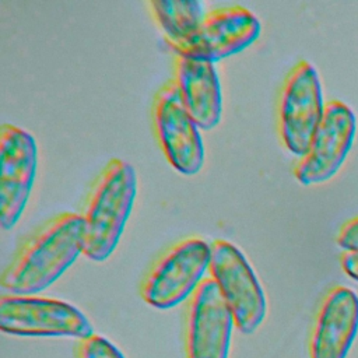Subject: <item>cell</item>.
<instances>
[{
  "label": "cell",
  "mask_w": 358,
  "mask_h": 358,
  "mask_svg": "<svg viewBox=\"0 0 358 358\" xmlns=\"http://www.w3.org/2000/svg\"><path fill=\"white\" fill-rule=\"evenodd\" d=\"M84 252V220L80 213H60L21 241L1 273L7 295H36L59 280Z\"/></svg>",
  "instance_id": "obj_1"
},
{
  "label": "cell",
  "mask_w": 358,
  "mask_h": 358,
  "mask_svg": "<svg viewBox=\"0 0 358 358\" xmlns=\"http://www.w3.org/2000/svg\"><path fill=\"white\" fill-rule=\"evenodd\" d=\"M137 196L134 168L112 158L95 176L80 215L84 220V252L92 262H105L115 252Z\"/></svg>",
  "instance_id": "obj_2"
},
{
  "label": "cell",
  "mask_w": 358,
  "mask_h": 358,
  "mask_svg": "<svg viewBox=\"0 0 358 358\" xmlns=\"http://www.w3.org/2000/svg\"><path fill=\"white\" fill-rule=\"evenodd\" d=\"M211 243L199 236L180 239L165 249L140 282L141 299L157 309L178 306L194 294L210 268Z\"/></svg>",
  "instance_id": "obj_3"
},
{
  "label": "cell",
  "mask_w": 358,
  "mask_h": 358,
  "mask_svg": "<svg viewBox=\"0 0 358 358\" xmlns=\"http://www.w3.org/2000/svg\"><path fill=\"white\" fill-rule=\"evenodd\" d=\"M326 103L320 77L312 63L299 60L285 76L277 105V127L282 145L302 157L323 119Z\"/></svg>",
  "instance_id": "obj_4"
},
{
  "label": "cell",
  "mask_w": 358,
  "mask_h": 358,
  "mask_svg": "<svg viewBox=\"0 0 358 358\" xmlns=\"http://www.w3.org/2000/svg\"><path fill=\"white\" fill-rule=\"evenodd\" d=\"M0 330L20 337H73L94 334L88 317L67 301L38 295L0 296Z\"/></svg>",
  "instance_id": "obj_5"
},
{
  "label": "cell",
  "mask_w": 358,
  "mask_h": 358,
  "mask_svg": "<svg viewBox=\"0 0 358 358\" xmlns=\"http://www.w3.org/2000/svg\"><path fill=\"white\" fill-rule=\"evenodd\" d=\"M210 277L229 306L235 327L243 334L255 333L267 313V298L246 256L229 241L211 242Z\"/></svg>",
  "instance_id": "obj_6"
},
{
  "label": "cell",
  "mask_w": 358,
  "mask_h": 358,
  "mask_svg": "<svg viewBox=\"0 0 358 358\" xmlns=\"http://www.w3.org/2000/svg\"><path fill=\"white\" fill-rule=\"evenodd\" d=\"M151 120L157 141L172 168L187 176L199 173L204 165L203 137L172 78L154 95Z\"/></svg>",
  "instance_id": "obj_7"
},
{
  "label": "cell",
  "mask_w": 358,
  "mask_h": 358,
  "mask_svg": "<svg viewBox=\"0 0 358 358\" xmlns=\"http://www.w3.org/2000/svg\"><path fill=\"white\" fill-rule=\"evenodd\" d=\"M234 327V315L218 285L206 277L185 308L186 358H229Z\"/></svg>",
  "instance_id": "obj_8"
},
{
  "label": "cell",
  "mask_w": 358,
  "mask_h": 358,
  "mask_svg": "<svg viewBox=\"0 0 358 358\" xmlns=\"http://www.w3.org/2000/svg\"><path fill=\"white\" fill-rule=\"evenodd\" d=\"M38 169L35 137L11 123L0 127V224L13 229L28 204Z\"/></svg>",
  "instance_id": "obj_9"
},
{
  "label": "cell",
  "mask_w": 358,
  "mask_h": 358,
  "mask_svg": "<svg viewBox=\"0 0 358 358\" xmlns=\"http://www.w3.org/2000/svg\"><path fill=\"white\" fill-rule=\"evenodd\" d=\"M357 133L354 112L340 101H329L308 151L294 165V176L303 186L331 179L344 164Z\"/></svg>",
  "instance_id": "obj_10"
},
{
  "label": "cell",
  "mask_w": 358,
  "mask_h": 358,
  "mask_svg": "<svg viewBox=\"0 0 358 358\" xmlns=\"http://www.w3.org/2000/svg\"><path fill=\"white\" fill-rule=\"evenodd\" d=\"M260 32L262 24L249 8L239 4L215 7L206 13L196 35L176 55L215 63L249 48Z\"/></svg>",
  "instance_id": "obj_11"
},
{
  "label": "cell",
  "mask_w": 358,
  "mask_h": 358,
  "mask_svg": "<svg viewBox=\"0 0 358 358\" xmlns=\"http://www.w3.org/2000/svg\"><path fill=\"white\" fill-rule=\"evenodd\" d=\"M358 331V296L334 287L323 298L309 341L310 358H345Z\"/></svg>",
  "instance_id": "obj_12"
},
{
  "label": "cell",
  "mask_w": 358,
  "mask_h": 358,
  "mask_svg": "<svg viewBox=\"0 0 358 358\" xmlns=\"http://www.w3.org/2000/svg\"><path fill=\"white\" fill-rule=\"evenodd\" d=\"M172 80L200 130L214 129L222 116V92L215 63L175 53Z\"/></svg>",
  "instance_id": "obj_13"
},
{
  "label": "cell",
  "mask_w": 358,
  "mask_h": 358,
  "mask_svg": "<svg viewBox=\"0 0 358 358\" xmlns=\"http://www.w3.org/2000/svg\"><path fill=\"white\" fill-rule=\"evenodd\" d=\"M147 6L175 53L196 35L206 15L203 3L197 0H151Z\"/></svg>",
  "instance_id": "obj_14"
},
{
  "label": "cell",
  "mask_w": 358,
  "mask_h": 358,
  "mask_svg": "<svg viewBox=\"0 0 358 358\" xmlns=\"http://www.w3.org/2000/svg\"><path fill=\"white\" fill-rule=\"evenodd\" d=\"M77 358H124L120 350L108 338L94 333L76 344Z\"/></svg>",
  "instance_id": "obj_15"
},
{
  "label": "cell",
  "mask_w": 358,
  "mask_h": 358,
  "mask_svg": "<svg viewBox=\"0 0 358 358\" xmlns=\"http://www.w3.org/2000/svg\"><path fill=\"white\" fill-rule=\"evenodd\" d=\"M337 245L345 252H358V217L341 227L337 235Z\"/></svg>",
  "instance_id": "obj_16"
},
{
  "label": "cell",
  "mask_w": 358,
  "mask_h": 358,
  "mask_svg": "<svg viewBox=\"0 0 358 358\" xmlns=\"http://www.w3.org/2000/svg\"><path fill=\"white\" fill-rule=\"evenodd\" d=\"M341 267L347 275L358 281V252H345L341 256Z\"/></svg>",
  "instance_id": "obj_17"
}]
</instances>
